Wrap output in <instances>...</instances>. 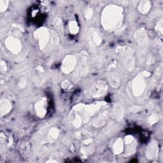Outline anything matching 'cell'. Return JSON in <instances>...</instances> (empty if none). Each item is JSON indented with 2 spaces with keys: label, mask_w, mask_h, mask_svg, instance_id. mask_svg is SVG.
<instances>
[{
  "label": "cell",
  "mask_w": 163,
  "mask_h": 163,
  "mask_svg": "<svg viewBox=\"0 0 163 163\" xmlns=\"http://www.w3.org/2000/svg\"><path fill=\"white\" fill-rule=\"evenodd\" d=\"M26 84H27V80L26 79H25L24 78H22L19 81V83H18V85H19V87L22 89L24 88V87L26 86Z\"/></svg>",
  "instance_id": "obj_25"
},
{
  "label": "cell",
  "mask_w": 163,
  "mask_h": 163,
  "mask_svg": "<svg viewBox=\"0 0 163 163\" xmlns=\"http://www.w3.org/2000/svg\"><path fill=\"white\" fill-rule=\"evenodd\" d=\"M69 85H70V82H69L68 80H65L62 84V88H64V89L68 88V87H69Z\"/></svg>",
  "instance_id": "obj_28"
},
{
  "label": "cell",
  "mask_w": 163,
  "mask_h": 163,
  "mask_svg": "<svg viewBox=\"0 0 163 163\" xmlns=\"http://www.w3.org/2000/svg\"><path fill=\"white\" fill-rule=\"evenodd\" d=\"M54 24L57 28H61L62 27V21L59 18H55L54 21Z\"/></svg>",
  "instance_id": "obj_24"
},
{
  "label": "cell",
  "mask_w": 163,
  "mask_h": 163,
  "mask_svg": "<svg viewBox=\"0 0 163 163\" xmlns=\"http://www.w3.org/2000/svg\"><path fill=\"white\" fill-rule=\"evenodd\" d=\"M125 141H126V144H129V143H132L134 141V138H133V136H126Z\"/></svg>",
  "instance_id": "obj_27"
},
{
  "label": "cell",
  "mask_w": 163,
  "mask_h": 163,
  "mask_svg": "<svg viewBox=\"0 0 163 163\" xmlns=\"http://www.w3.org/2000/svg\"><path fill=\"white\" fill-rule=\"evenodd\" d=\"M122 12V8L115 5L106 7L101 15V24L105 29L111 31L120 26L123 17Z\"/></svg>",
  "instance_id": "obj_1"
},
{
  "label": "cell",
  "mask_w": 163,
  "mask_h": 163,
  "mask_svg": "<svg viewBox=\"0 0 163 163\" xmlns=\"http://www.w3.org/2000/svg\"><path fill=\"white\" fill-rule=\"evenodd\" d=\"M112 115L114 118L117 121H120L123 118L124 115V109L123 107L120 105H116L112 111Z\"/></svg>",
  "instance_id": "obj_13"
},
{
  "label": "cell",
  "mask_w": 163,
  "mask_h": 163,
  "mask_svg": "<svg viewBox=\"0 0 163 163\" xmlns=\"http://www.w3.org/2000/svg\"><path fill=\"white\" fill-rule=\"evenodd\" d=\"M157 31H158V33L161 36H162V21L161 20L158 24H157L156 28H155Z\"/></svg>",
  "instance_id": "obj_21"
},
{
  "label": "cell",
  "mask_w": 163,
  "mask_h": 163,
  "mask_svg": "<svg viewBox=\"0 0 163 163\" xmlns=\"http://www.w3.org/2000/svg\"><path fill=\"white\" fill-rule=\"evenodd\" d=\"M59 135V130L58 128H53L49 131L48 135V139L50 141H53L57 139Z\"/></svg>",
  "instance_id": "obj_16"
},
{
  "label": "cell",
  "mask_w": 163,
  "mask_h": 163,
  "mask_svg": "<svg viewBox=\"0 0 163 163\" xmlns=\"http://www.w3.org/2000/svg\"><path fill=\"white\" fill-rule=\"evenodd\" d=\"M77 65V58L73 55H68L65 58L62 65V71L63 73L68 74L73 72Z\"/></svg>",
  "instance_id": "obj_3"
},
{
  "label": "cell",
  "mask_w": 163,
  "mask_h": 163,
  "mask_svg": "<svg viewBox=\"0 0 163 163\" xmlns=\"http://www.w3.org/2000/svg\"><path fill=\"white\" fill-rule=\"evenodd\" d=\"M148 121H149V123H150V124H155L158 121V116H157L155 114H153V115H152L151 116H150V117H149Z\"/></svg>",
  "instance_id": "obj_23"
},
{
  "label": "cell",
  "mask_w": 163,
  "mask_h": 163,
  "mask_svg": "<svg viewBox=\"0 0 163 163\" xmlns=\"http://www.w3.org/2000/svg\"><path fill=\"white\" fill-rule=\"evenodd\" d=\"M11 108L12 105L8 100L2 99L1 105H0V110H1V115L2 116L8 114Z\"/></svg>",
  "instance_id": "obj_12"
},
{
  "label": "cell",
  "mask_w": 163,
  "mask_h": 163,
  "mask_svg": "<svg viewBox=\"0 0 163 163\" xmlns=\"http://www.w3.org/2000/svg\"><path fill=\"white\" fill-rule=\"evenodd\" d=\"M78 61V66L77 68V74L79 75L80 77H84L87 72V54L85 52L80 53Z\"/></svg>",
  "instance_id": "obj_7"
},
{
  "label": "cell",
  "mask_w": 163,
  "mask_h": 163,
  "mask_svg": "<svg viewBox=\"0 0 163 163\" xmlns=\"http://www.w3.org/2000/svg\"><path fill=\"white\" fill-rule=\"evenodd\" d=\"M135 38L138 43L141 46H144L148 43V36L147 33L143 29L137 31L135 35Z\"/></svg>",
  "instance_id": "obj_9"
},
{
  "label": "cell",
  "mask_w": 163,
  "mask_h": 163,
  "mask_svg": "<svg viewBox=\"0 0 163 163\" xmlns=\"http://www.w3.org/2000/svg\"><path fill=\"white\" fill-rule=\"evenodd\" d=\"M108 90V85L105 81L100 80L94 84L90 89V93L94 98L103 96Z\"/></svg>",
  "instance_id": "obj_2"
},
{
  "label": "cell",
  "mask_w": 163,
  "mask_h": 163,
  "mask_svg": "<svg viewBox=\"0 0 163 163\" xmlns=\"http://www.w3.org/2000/svg\"><path fill=\"white\" fill-rule=\"evenodd\" d=\"M90 143H92V140H91V139H88V140H85L84 141V143L87 144H87Z\"/></svg>",
  "instance_id": "obj_30"
},
{
  "label": "cell",
  "mask_w": 163,
  "mask_h": 163,
  "mask_svg": "<svg viewBox=\"0 0 163 163\" xmlns=\"http://www.w3.org/2000/svg\"><path fill=\"white\" fill-rule=\"evenodd\" d=\"M36 37L39 40V45L41 49L45 48L50 40V34L47 29L42 28L36 32Z\"/></svg>",
  "instance_id": "obj_5"
},
{
  "label": "cell",
  "mask_w": 163,
  "mask_h": 163,
  "mask_svg": "<svg viewBox=\"0 0 163 163\" xmlns=\"http://www.w3.org/2000/svg\"><path fill=\"white\" fill-rule=\"evenodd\" d=\"M5 45L8 51L13 54H18L21 51V43L16 38L8 37L5 41Z\"/></svg>",
  "instance_id": "obj_6"
},
{
  "label": "cell",
  "mask_w": 163,
  "mask_h": 163,
  "mask_svg": "<svg viewBox=\"0 0 163 163\" xmlns=\"http://www.w3.org/2000/svg\"><path fill=\"white\" fill-rule=\"evenodd\" d=\"M113 149H114V152L115 154H119L123 151L124 143L121 138H118L117 140V141L114 143Z\"/></svg>",
  "instance_id": "obj_15"
},
{
  "label": "cell",
  "mask_w": 163,
  "mask_h": 163,
  "mask_svg": "<svg viewBox=\"0 0 163 163\" xmlns=\"http://www.w3.org/2000/svg\"><path fill=\"white\" fill-rule=\"evenodd\" d=\"M68 26H69V29H70V31L72 34L75 35L78 32L79 27H78V23L76 21H72L70 22Z\"/></svg>",
  "instance_id": "obj_17"
},
{
  "label": "cell",
  "mask_w": 163,
  "mask_h": 163,
  "mask_svg": "<svg viewBox=\"0 0 163 163\" xmlns=\"http://www.w3.org/2000/svg\"><path fill=\"white\" fill-rule=\"evenodd\" d=\"M45 99L43 98L40 101H38L35 105V110L36 111V114L39 117L43 118L46 115V109H45Z\"/></svg>",
  "instance_id": "obj_10"
},
{
  "label": "cell",
  "mask_w": 163,
  "mask_h": 163,
  "mask_svg": "<svg viewBox=\"0 0 163 163\" xmlns=\"http://www.w3.org/2000/svg\"><path fill=\"white\" fill-rule=\"evenodd\" d=\"M37 70L39 72H43V71H44L43 70V68L40 66H38L37 67Z\"/></svg>",
  "instance_id": "obj_29"
},
{
  "label": "cell",
  "mask_w": 163,
  "mask_h": 163,
  "mask_svg": "<svg viewBox=\"0 0 163 163\" xmlns=\"http://www.w3.org/2000/svg\"><path fill=\"white\" fill-rule=\"evenodd\" d=\"M75 135H76L77 137H78V138H80V134L78 132H76V133H75Z\"/></svg>",
  "instance_id": "obj_31"
},
{
  "label": "cell",
  "mask_w": 163,
  "mask_h": 163,
  "mask_svg": "<svg viewBox=\"0 0 163 163\" xmlns=\"http://www.w3.org/2000/svg\"><path fill=\"white\" fill-rule=\"evenodd\" d=\"M93 15V11L92 8H88L86 12H85V17L87 20H89L92 17Z\"/></svg>",
  "instance_id": "obj_22"
},
{
  "label": "cell",
  "mask_w": 163,
  "mask_h": 163,
  "mask_svg": "<svg viewBox=\"0 0 163 163\" xmlns=\"http://www.w3.org/2000/svg\"><path fill=\"white\" fill-rule=\"evenodd\" d=\"M151 5L148 1H141L138 5V10L143 14H145L149 12Z\"/></svg>",
  "instance_id": "obj_14"
},
{
  "label": "cell",
  "mask_w": 163,
  "mask_h": 163,
  "mask_svg": "<svg viewBox=\"0 0 163 163\" xmlns=\"http://www.w3.org/2000/svg\"><path fill=\"white\" fill-rule=\"evenodd\" d=\"M109 82L110 85L117 88L120 85V80H119V78L117 76H114V75H112V76H110L109 78Z\"/></svg>",
  "instance_id": "obj_18"
},
{
  "label": "cell",
  "mask_w": 163,
  "mask_h": 163,
  "mask_svg": "<svg viewBox=\"0 0 163 163\" xmlns=\"http://www.w3.org/2000/svg\"><path fill=\"white\" fill-rule=\"evenodd\" d=\"M0 68H1V70L2 73L7 71V65H6V63L3 61H2L1 62V67Z\"/></svg>",
  "instance_id": "obj_26"
},
{
  "label": "cell",
  "mask_w": 163,
  "mask_h": 163,
  "mask_svg": "<svg viewBox=\"0 0 163 163\" xmlns=\"http://www.w3.org/2000/svg\"><path fill=\"white\" fill-rule=\"evenodd\" d=\"M82 124V118L80 116H77L73 121V126L75 128H79Z\"/></svg>",
  "instance_id": "obj_19"
},
{
  "label": "cell",
  "mask_w": 163,
  "mask_h": 163,
  "mask_svg": "<svg viewBox=\"0 0 163 163\" xmlns=\"http://www.w3.org/2000/svg\"><path fill=\"white\" fill-rule=\"evenodd\" d=\"M145 88V80L143 76H137L133 81L132 91L136 96L141 95Z\"/></svg>",
  "instance_id": "obj_4"
},
{
  "label": "cell",
  "mask_w": 163,
  "mask_h": 163,
  "mask_svg": "<svg viewBox=\"0 0 163 163\" xmlns=\"http://www.w3.org/2000/svg\"><path fill=\"white\" fill-rule=\"evenodd\" d=\"M89 40L93 44L99 45L102 42V37L97 30H92V32L89 34Z\"/></svg>",
  "instance_id": "obj_11"
},
{
  "label": "cell",
  "mask_w": 163,
  "mask_h": 163,
  "mask_svg": "<svg viewBox=\"0 0 163 163\" xmlns=\"http://www.w3.org/2000/svg\"><path fill=\"white\" fill-rule=\"evenodd\" d=\"M8 1H3V0H1V1H0V10H1L2 12H5L7 10L8 7Z\"/></svg>",
  "instance_id": "obj_20"
},
{
  "label": "cell",
  "mask_w": 163,
  "mask_h": 163,
  "mask_svg": "<svg viewBox=\"0 0 163 163\" xmlns=\"http://www.w3.org/2000/svg\"><path fill=\"white\" fill-rule=\"evenodd\" d=\"M158 154V144L154 141L150 143L147 150V156L150 159L156 158Z\"/></svg>",
  "instance_id": "obj_8"
}]
</instances>
